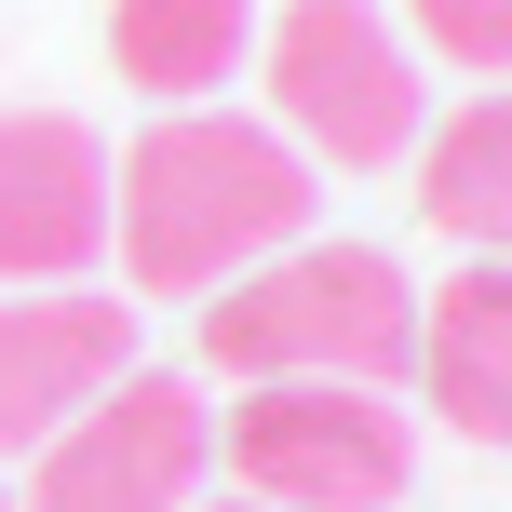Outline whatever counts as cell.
Wrapping results in <instances>:
<instances>
[{
  "mask_svg": "<svg viewBox=\"0 0 512 512\" xmlns=\"http://www.w3.org/2000/svg\"><path fill=\"white\" fill-rule=\"evenodd\" d=\"M418 351V283L378 243H283L270 270H243L230 297H203V364L216 378H337L391 391Z\"/></svg>",
  "mask_w": 512,
  "mask_h": 512,
  "instance_id": "obj_2",
  "label": "cell"
},
{
  "mask_svg": "<svg viewBox=\"0 0 512 512\" xmlns=\"http://www.w3.org/2000/svg\"><path fill=\"white\" fill-rule=\"evenodd\" d=\"M203 459H216V418L189 405V378L135 364V378H108L54 445H27V499L14 512H189Z\"/></svg>",
  "mask_w": 512,
  "mask_h": 512,
  "instance_id": "obj_5",
  "label": "cell"
},
{
  "mask_svg": "<svg viewBox=\"0 0 512 512\" xmlns=\"http://www.w3.org/2000/svg\"><path fill=\"white\" fill-rule=\"evenodd\" d=\"M405 378L432 391L445 432L512 445V256H459V270L418 297V351H405Z\"/></svg>",
  "mask_w": 512,
  "mask_h": 512,
  "instance_id": "obj_8",
  "label": "cell"
},
{
  "mask_svg": "<svg viewBox=\"0 0 512 512\" xmlns=\"http://www.w3.org/2000/svg\"><path fill=\"white\" fill-rule=\"evenodd\" d=\"M108 243L135 297H230L283 243H310V162L243 108H162L108 162Z\"/></svg>",
  "mask_w": 512,
  "mask_h": 512,
  "instance_id": "obj_1",
  "label": "cell"
},
{
  "mask_svg": "<svg viewBox=\"0 0 512 512\" xmlns=\"http://www.w3.org/2000/svg\"><path fill=\"white\" fill-rule=\"evenodd\" d=\"M108 256V149L68 108H0V283H81Z\"/></svg>",
  "mask_w": 512,
  "mask_h": 512,
  "instance_id": "obj_7",
  "label": "cell"
},
{
  "mask_svg": "<svg viewBox=\"0 0 512 512\" xmlns=\"http://www.w3.org/2000/svg\"><path fill=\"white\" fill-rule=\"evenodd\" d=\"M256 81H270V135L310 176H378L418 149V41L378 0H283L256 27Z\"/></svg>",
  "mask_w": 512,
  "mask_h": 512,
  "instance_id": "obj_3",
  "label": "cell"
},
{
  "mask_svg": "<svg viewBox=\"0 0 512 512\" xmlns=\"http://www.w3.org/2000/svg\"><path fill=\"white\" fill-rule=\"evenodd\" d=\"M256 54V0H108V68L149 108H203Z\"/></svg>",
  "mask_w": 512,
  "mask_h": 512,
  "instance_id": "obj_9",
  "label": "cell"
},
{
  "mask_svg": "<svg viewBox=\"0 0 512 512\" xmlns=\"http://www.w3.org/2000/svg\"><path fill=\"white\" fill-rule=\"evenodd\" d=\"M243 512H256V499H243Z\"/></svg>",
  "mask_w": 512,
  "mask_h": 512,
  "instance_id": "obj_13",
  "label": "cell"
},
{
  "mask_svg": "<svg viewBox=\"0 0 512 512\" xmlns=\"http://www.w3.org/2000/svg\"><path fill=\"white\" fill-rule=\"evenodd\" d=\"M230 486L256 512H391L418 472V432L391 391H337V378H256L216 432Z\"/></svg>",
  "mask_w": 512,
  "mask_h": 512,
  "instance_id": "obj_4",
  "label": "cell"
},
{
  "mask_svg": "<svg viewBox=\"0 0 512 512\" xmlns=\"http://www.w3.org/2000/svg\"><path fill=\"white\" fill-rule=\"evenodd\" d=\"M108 378H135V297H95V283H0V459L54 445Z\"/></svg>",
  "mask_w": 512,
  "mask_h": 512,
  "instance_id": "obj_6",
  "label": "cell"
},
{
  "mask_svg": "<svg viewBox=\"0 0 512 512\" xmlns=\"http://www.w3.org/2000/svg\"><path fill=\"white\" fill-rule=\"evenodd\" d=\"M418 216L459 230L472 256H512V81L418 122Z\"/></svg>",
  "mask_w": 512,
  "mask_h": 512,
  "instance_id": "obj_10",
  "label": "cell"
},
{
  "mask_svg": "<svg viewBox=\"0 0 512 512\" xmlns=\"http://www.w3.org/2000/svg\"><path fill=\"white\" fill-rule=\"evenodd\" d=\"M0 512H14V486H0Z\"/></svg>",
  "mask_w": 512,
  "mask_h": 512,
  "instance_id": "obj_12",
  "label": "cell"
},
{
  "mask_svg": "<svg viewBox=\"0 0 512 512\" xmlns=\"http://www.w3.org/2000/svg\"><path fill=\"white\" fill-rule=\"evenodd\" d=\"M405 27H418V54H445V68L512 81V0H405Z\"/></svg>",
  "mask_w": 512,
  "mask_h": 512,
  "instance_id": "obj_11",
  "label": "cell"
}]
</instances>
